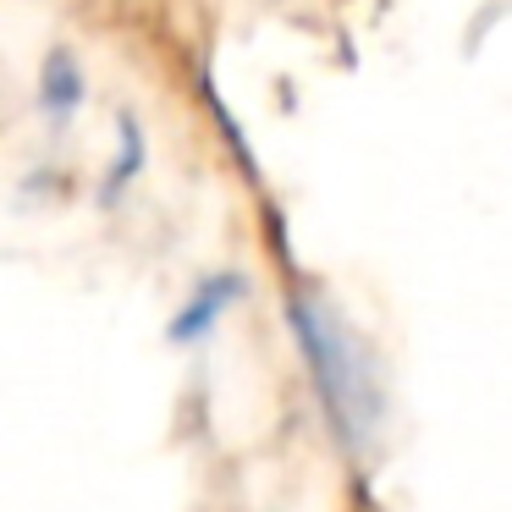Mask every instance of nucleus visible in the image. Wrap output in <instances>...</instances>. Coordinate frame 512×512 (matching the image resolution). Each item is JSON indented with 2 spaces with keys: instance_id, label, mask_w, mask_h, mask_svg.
Wrapping results in <instances>:
<instances>
[{
  "instance_id": "1",
  "label": "nucleus",
  "mask_w": 512,
  "mask_h": 512,
  "mask_svg": "<svg viewBox=\"0 0 512 512\" xmlns=\"http://www.w3.org/2000/svg\"><path fill=\"white\" fill-rule=\"evenodd\" d=\"M292 331H298L303 364L314 369L320 402L336 419L342 441L347 446L364 441L369 424H375V413H380V391H375V375H369L358 342L342 331V320H331L314 298H292Z\"/></svg>"
},
{
  "instance_id": "2",
  "label": "nucleus",
  "mask_w": 512,
  "mask_h": 512,
  "mask_svg": "<svg viewBox=\"0 0 512 512\" xmlns=\"http://www.w3.org/2000/svg\"><path fill=\"white\" fill-rule=\"evenodd\" d=\"M237 298H243V276H232V270H226V276H204L199 287H193V298L177 309V320H171V342L177 347L204 342Z\"/></svg>"
},
{
  "instance_id": "3",
  "label": "nucleus",
  "mask_w": 512,
  "mask_h": 512,
  "mask_svg": "<svg viewBox=\"0 0 512 512\" xmlns=\"http://www.w3.org/2000/svg\"><path fill=\"white\" fill-rule=\"evenodd\" d=\"M83 67H78V56L72 50H50L45 56V67H39V111L50 116V122H72V111L83 105Z\"/></svg>"
},
{
  "instance_id": "4",
  "label": "nucleus",
  "mask_w": 512,
  "mask_h": 512,
  "mask_svg": "<svg viewBox=\"0 0 512 512\" xmlns=\"http://www.w3.org/2000/svg\"><path fill=\"white\" fill-rule=\"evenodd\" d=\"M138 171H144V133H138V122L122 111V116H116V160H111V171H105V193H100V199L116 204V199H122V188L138 177Z\"/></svg>"
}]
</instances>
